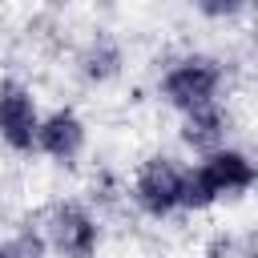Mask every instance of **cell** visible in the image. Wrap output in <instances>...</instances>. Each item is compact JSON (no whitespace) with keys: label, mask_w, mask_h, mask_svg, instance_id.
I'll return each mask as SVG.
<instances>
[{"label":"cell","mask_w":258,"mask_h":258,"mask_svg":"<svg viewBox=\"0 0 258 258\" xmlns=\"http://www.w3.org/2000/svg\"><path fill=\"white\" fill-rule=\"evenodd\" d=\"M214 198H218V189H214V181L206 177V169L181 177V189H177V202H181V206H210Z\"/></svg>","instance_id":"cell-8"},{"label":"cell","mask_w":258,"mask_h":258,"mask_svg":"<svg viewBox=\"0 0 258 258\" xmlns=\"http://www.w3.org/2000/svg\"><path fill=\"white\" fill-rule=\"evenodd\" d=\"M202 169H206V177L214 181L218 194H222V189H246V185L254 181V169H250V161H246L242 153H214Z\"/></svg>","instance_id":"cell-6"},{"label":"cell","mask_w":258,"mask_h":258,"mask_svg":"<svg viewBox=\"0 0 258 258\" xmlns=\"http://www.w3.org/2000/svg\"><path fill=\"white\" fill-rule=\"evenodd\" d=\"M0 133H4L8 145H16V149H28V145H32L36 113H32L28 93L16 89V85H4V89H0Z\"/></svg>","instance_id":"cell-3"},{"label":"cell","mask_w":258,"mask_h":258,"mask_svg":"<svg viewBox=\"0 0 258 258\" xmlns=\"http://www.w3.org/2000/svg\"><path fill=\"white\" fill-rule=\"evenodd\" d=\"M36 137H40V145H44L52 157H73V153L81 149V141H85L81 121H77L73 113H56V117H48V121L36 129Z\"/></svg>","instance_id":"cell-4"},{"label":"cell","mask_w":258,"mask_h":258,"mask_svg":"<svg viewBox=\"0 0 258 258\" xmlns=\"http://www.w3.org/2000/svg\"><path fill=\"white\" fill-rule=\"evenodd\" d=\"M218 137H222V117H218L210 105L189 109V121H185V141H189V145H198V149H206V145H214Z\"/></svg>","instance_id":"cell-7"},{"label":"cell","mask_w":258,"mask_h":258,"mask_svg":"<svg viewBox=\"0 0 258 258\" xmlns=\"http://www.w3.org/2000/svg\"><path fill=\"white\" fill-rule=\"evenodd\" d=\"M202 8H206L210 16H226V12H238L242 0H202Z\"/></svg>","instance_id":"cell-9"},{"label":"cell","mask_w":258,"mask_h":258,"mask_svg":"<svg viewBox=\"0 0 258 258\" xmlns=\"http://www.w3.org/2000/svg\"><path fill=\"white\" fill-rule=\"evenodd\" d=\"M177 189H181V173H177L173 161H165V157H153V161L141 169V177H137V198H141V206H145L149 214L173 210V206H177Z\"/></svg>","instance_id":"cell-2"},{"label":"cell","mask_w":258,"mask_h":258,"mask_svg":"<svg viewBox=\"0 0 258 258\" xmlns=\"http://www.w3.org/2000/svg\"><path fill=\"white\" fill-rule=\"evenodd\" d=\"M12 254H20V258H40V242L36 238H28V234H20V242H16V250ZM8 254V258H12Z\"/></svg>","instance_id":"cell-10"},{"label":"cell","mask_w":258,"mask_h":258,"mask_svg":"<svg viewBox=\"0 0 258 258\" xmlns=\"http://www.w3.org/2000/svg\"><path fill=\"white\" fill-rule=\"evenodd\" d=\"M52 242L64 254H89L93 250V222L81 210H60L52 218Z\"/></svg>","instance_id":"cell-5"},{"label":"cell","mask_w":258,"mask_h":258,"mask_svg":"<svg viewBox=\"0 0 258 258\" xmlns=\"http://www.w3.org/2000/svg\"><path fill=\"white\" fill-rule=\"evenodd\" d=\"M0 258H8V250H0Z\"/></svg>","instance_id":"cell-11"},{"label":"cell","mask_w":258,"mask_h":258,"mask_svg":"<svg viewBox=\"0 0 258 258\" xmlns=\"http://www.w3.org/2000/svg\"><path fill=\"white\" fill-rule=\"evenodd\" d=\"M214 85H218V69L210 60H185L181 69H173L165 77V97L181 109H202V105H210Z\"/></svg>","instance_id":"cell-1"}]
</instances>
